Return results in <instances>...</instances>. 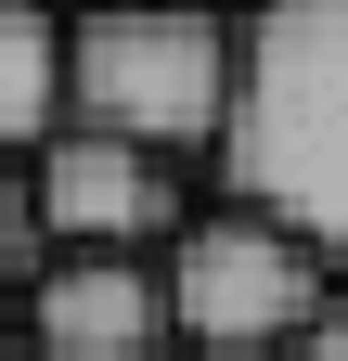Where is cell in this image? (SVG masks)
Wrapping results in <instances>:
<instances>
[{
	"mask_svg": "<svg viewBox=\"0 0 348 361\" xmlns=\"http://www.w3.org/2000/svg\"><path fill=\"white\" fill-rule=\"evenodd\" d=\"M284 361H348V310H335V323H323L310 348H284Z\"/></svg>",
	"mask_w": 348,
	"mask_h": 361,
	"instance_id": "9",
	"label": "cell"
},
{
	"mask_svg": "<svg viewBox=\"0 0 348 361\" xmlns=\"http://www.w3.org/2000/svg\"><path fill=\"white\" fill-rule=\"evenodd\" d=\"M245 104V13H77L65 39V129H104L129 155H220Z\"/></svg>",
	"mask_w": 348,
	"mask_h": 361,
	"instance_id": "2",
	"label": "cell"
},
{
	"mask_svg": "<svg viewBox=\"0 0 348 361\" xmlns=\"http://www.w3.org/2000/svg\"><path fill=\"white\" fill-rule=\"evenodd\" d=\"M168 297H181V361H284L348 310V271L310 233H284L271 207L220 194L168 245Z\"/></svg>",
	"mask_w": 348,
	"mask_h": 361,
	"instance_id": "3",
	"label": "cell"
},
{
	"mask_svg": "<svg viewBox=\"0 0 348 361\" xmlns=\"http://www.w3.org/2000/svg\"><path fill=\"white\" fill-rule=\"evenodd\" d=\"M52 13L77 26V13H155V0H52ZM168 13H258V0H168Z\"/></svg>",
	"mask_w": 348,
	"mask_h": 361,
	"instance_id": "8",
	"label": "cell"
},
{
	"mask_svg": "<svg viewBox=\"0 0 348 361\" xmlns=\"http://www.w3.org/2000/svg\"><path fill=\"white\" fill-rule=\"evenodd\" d=\"M39 361H181V297L168 258H52L26 284Z\"/></svg>",
	"mask_w": 348,
	"mask_h": 361,
	"instance_id": "5",
	"label": "cell"
},
{
	"mask_svg": "<svg viewBox=\"0 0 348 361\" xmlns=\"http://www.w3.org/2000/svg\"><path fill=\"white\" fill-rule=\"evenodd\" d=\"M26 245H52V233H39V180L0 155V271H13V284H39V258H26Z\"/></svg>",
	"mask_w": 348,
	"mask_h": 361,
	"instance_id": "7",
	"label": "cell"
},
{
	"mask_svg": "<svg viewBox=\"0 0 348 361\" xmlns=\"http://www.w3.org/2000/svg\"><path fill=\"white\" fill-rule=\"evenodd\" d=\"M0 361H39V336H0Z\"/></svg>",
	"mask_w": 348,
	"mask_h": 361,
	"instance_id": "10",
	"label": "cell"
},
{
	"mask_svg": "<svg viewBox=\"0 0 348 361\" xmlns=\"http://www.w3.org/2000/svg\"><path fill=\"white\" fill-rule=\"evenodd\" d=\"M220 194L271 207L348 271V0H258L245 13V104L220 142Z\"/></svg>",
	"mask_w": 348,
	"mask_h": 361,
	"instance_id": "1",
	"label": "cell"
},
{
	"mask_svg": "<svg viewBox=\"0 0 348 361\" xmlns=\"http://www.w3.org/2000/svg\"><path fill=\"white\" fill-rule=\"evenodd\" d=\"M65 13L52 0H0V155H52L65 142Z\"/></svg>",
	"mask_w": 348,
	"mask_h": 361,
	"instance_id": "6",
	"label": "cell"
},
{
	"mask_svg": "<svg viewBox=\"0 0 348 361\" xmlns=\"http://www.w3.org/2000/svg\"><path fill=\"white\" fill-rule=\"evenodd\" d=\"M26 180H39V233H52L65 258H168L206 219L168 155H129V142H104V129H65Z\"/></svg>",
	"mask_w": 348,
	"mask_h": 361,
	"instance_id": "4",
	"label": "cell"
}]
</instances>
